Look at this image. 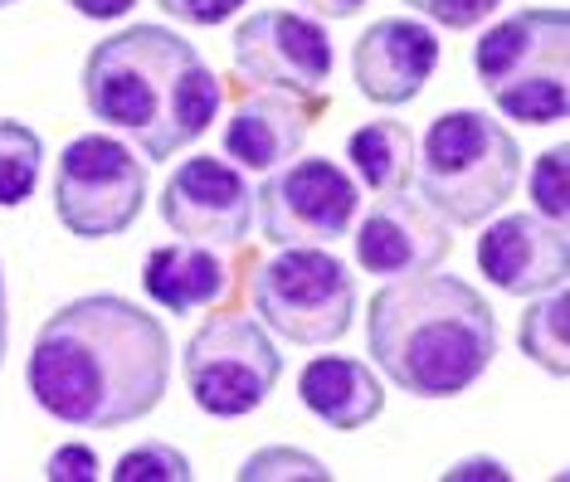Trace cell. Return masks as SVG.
Segmentation results:
<instances>
[{"label":"cell","mask_w":570,"mask_h":482,"mask_svg":"<svg viewBox=\"0 0 570 482\" xmlns=\"http://www.w3.org/2000/svg\"><path fill=\"white\" fill-rule=\"evenodd\" d=\"M166 375L171 336L161 322L118 293H88L40 327L24 385L59 424L122 429L161 405Z\"/></svg>","instance_id":"6da1fadb"},{"label":"cell","mask_w":570,"mask_h":482,"mask_svg":"<svg viewBox=\"0 0 570 482\" xmlns=\"http://www.w3.org/2000/svg\"><path fill=\"white\" fill-rule=\"evenodd\" d=\"M219 98L200 49L166 24H127L83 59L88 112L132 137L147 161H171L200 141L219 117Z\"/></svg>","instance_id":"7a4b0ae2"},{"label":"cell","mask_w":570,"mask_h":482,"mask_svg":"<svg viewBox=\"0 0 570 482\" xmlns=\"http://www.w3.org/2000/svg\"><path fill=\"white\" fill-rule=\"evenodd\" d=\"M366 346L405 395L453 400L483 381L498 356V317L473 283L430 268L385 283L371 297Z\"/></svg>","instance_id":"3957f363"},{"label":"cell","mask_w":570,"mask_h":482,"mask_svg":"<svg viewBox=\"0 0 570 482\" xmlns=\"http://www.w3.org/2000/svg\"><path fill=\"white\" fill-rule=\"evenodd\" d=\"M424 205L444 225H483L512 200L522 180V147L492 112L453 108L430 122L424 141L414 147Z\"/></svg>","instance_id":"277c9868"},{"label":"cell","mask_w":570,"mask_h":482,"mask_svg":"<svg viewBox=\"0 0 570 482\" xmlns=\"http://www.w3.org/2000/svg\"><path fill=\"white\" fill-rule=\"evenodd\" d=\"M473 69L502 117L531 127L561 122L570 108V16L556 6H531L498 20L478 39Z\"/></svg>","instance_id":"5b68a950"},{"label":"cell","mask_w":570,"mask_h":482,"mask_svg":"<svg viewBox=\"0 0 570 482\" xmlns=\"http://www.w3.org/2000/svg\"><path fill=\"white\" fill-rule=\"evenodd\" d=\"M254 312L293 346L342 342L356 317V278L327 249H283L254 273Z\"/></svg>","instance_id":"8992f818"},{"label":"cell","mask_w":570,"mask_h":482,"mask_svg":"<svg viewBox=\"0 0 570 482\" xmlns=\"http://www.w3.org/2000/svg\"><path fill=\"white\" fill-rule=\"evenodd\" d=\"M283 356L268 342L264 322L244 312L205 317L186 342V385L190 400L215 420H244L274 395Z\"/></svg>","instance_id":"52a82bcc"},{"label":"cell","mask_w":570,"mask_h":482,"mask_svg":"<svg viewBox=\"0 0 570 482\" xmlns=\"http://www.w3.org/2000/svg\"><path fill=\"white\" fill-rule=\"evenodd\" d=\"M147 205V161H137L118 137L88 132L59 151L55 215L73 239H112L132 229Z\"/></svg>","instance_id":"ba28073f"},{"label":"cell","mask_w":570,"mask_h":482,"mask_svg":"<svg viewBox=\"0 0 570 482\" xmlns=\"http://www.w3.org/2000/svg\"><path fill=\"white\" fill-rule=\"evenodd\" d=\"M361 190L332 156H303V161L274 166L264 190L254 195V215L264 219V239L278 249H322L346 239L356 225Z\"/></svg>","instance_id":"9c48e42d"},{"label":"cell","mask_w":570,"mask_h":482,"mask_svg":"<svg viewBox=\"0 0 570 482\" xmlns=\"http://www.w3.org/2000/svg\"><path fill=\"white\" fill-rule=\"evenodd\" d=\"M161 219L180 239L235 249L254 229V190L225 156H190L166 176Z\"/></svg>","instance_id":"30bf717a"},{"label":"cell","mask_w":570,"mask_h":482,"mask_svg":"<svg viewBox=\"0 0 570 482\" xmlns=\"http://www.w3.org/2000/svg\"><path fill=\"white\" fill-rule=\"evenodd\" d=\"M235 63L249 83L274 94H322L332 78V39L313 16L254 10L235 30Z\"/></svg>","instance_id":"8fae6325"},{"label":"cell","mask_w":570,"mask_h":482,"mask_svg":"<svg viewBox=\"0 0 570 482\" xmlns=\"http://www.w3.org/2000/svg\"><path fill=\"white\" fill-rule=\"evenodd\" d=\"M478 268H483L492 288L512 297H537V293L561 288L570 278L566 225L541 219L537 210L492 219L483 239H478Z\"/></svg>","instance_id":"7c38bea8"},{"label":"cell","mask_w":570,"mask_h":482,"mask_svg":"<svg viewBox=\"0 0 570 482\" xmlns=\"http://www.w3.org/2000/svg\"><path fill=\"white\" fill-rule=\"evenodd\" d=\"M449 254V225L424 200L405 190H391L371 205V215L356 229V264L371 278H410L430 273Z\"/></svg>","instance_id":"4fadbf2b"},{"label":"cell","mask_w":570,"mask_h":482,"mask_svg":"<svg viewBox=\"0 0 570 482\" xmlns=\"http://www.w3.org/2000/svg\"><path fill=\"white\" fill-rule=\"evenodd\" d=\"M439 69V35L420 20H375L352 49V78L366 102L400 108L420 98Z\"/></svg>","instance_id":"5bb4252c"},{"label":"cell","mask_w":570,"mask_h":482,"mask_svg":"<svg viewBox=\"0 0 570 482\" xmlns=\"http://www.w3.org/2000/svg\"><path fill=\"white\" fill-rule=\"evenodd\" d=\"M297 400L307 414H317L327 429H366L385 410V390L375 371L356 356H313L297 375Z\"/></svg>","instance_id":"9a60e30c"},{"label":"cell","mask_w":570,"mask_h":482,"mask_svg":"<svg viewBox=\"0 0 570 482\" xmlns=\"http://www.w3.org/2000/svg\"><path fill=\"white\" fill-rule=\"evenodd\" d=\"M307 137V112L288 94H249L225 122V156L249 171L293 161Z\"/></svg>","instance_id":"2e32d148"},{"label":"cell","mask_w":570,"mask_h":482,"mask_svg":"<svg viewBox=\"0 0 570 482\" xmlns=\"http://www.w3.org/2000/svg\"><path fill=\"white\" fill-rule=\"evenodd\" d=\"M141 288H147V297L157 307L186 317V312H200L225 297L229 268L210 244L176 239V244H161V249L147 254V264H141Z\"/></svg>","instance_id":"e0dca14e"},{"label":"cell","mask_w":570,"mask_h":482,"mask_svg":"<svg viewBox=\"0 0 570 482\" xmlns=\"http://www.w3.org/2000/svg\"><path fill=\"white\" fill-rule=\"evenodd\" d=\"M346 161H352L356 180L375 195H391V190H405L414 180V137L405 122H366L356 127L352 141H346Z\"/></svg>","instance_id":"ac0fdd59"},{"label":"cell","mask_w":570,"mask_h":482,"mask_svg":"<svg viewBox=\"0 0 570 482\" xmlns=\"http://www.w3.org/2000/svg\"><path fill=\"white\" fill-rule=\"evenodd\" d=\"M570 297H566V283L551 293H537V303L522 312V327H517V342H522V356L537 361L541 371L551 375H566L570 371Z\"/></svg>","instance_id":"d6986e66"},{"label":"cell","mask_w":570,"mask_h":482,"mask_svg":"<svg viewBox=\"0 0 570 482\" xmlns=\"http://www.w3.org/2000/svg\"><path fill=\"white\" fill-rule=\"evenodd\" d=\"M45 171V141L35 127L0 117V210H16L35 195Z\"/></svg>","instance_id":"ffe728a7"},{"label":"cell","mask_w":570,"mask_h":482,"mask_svg":"<svg viewBox=\"0 0 570 482\" xmlns=\"http://www.w3.org/2000/svg\"><path fill=\"white\" fill-rule=\"evenodd\" d=\"M112 482H190V459L171 444H161V439H151V444H137L127 449L118 463H112Z\"/></svg>","instance_id":"44dd1931"},{"label":"cell","mask_w":570,"mask_h":482,"mask_svg":"<svg viewBox=\"0 0 570 482\" xmlns=\"http://www.w3.org/2000/svg\"><path fill=\"white\" fill-rule=\"evenodd\" d=\"M244 482H278V478H307V482H327V463L313 459V453L303 449H258L244 459L239 468Z\"/></svg>","instance_id":"7402d4cb"},{"label":"cell","mask_w":570,"mask_h":482,"mask_svg":"<svg viewBox=\"0 0 570 482\" xmlns=\"http://www.w3.org/2000/svg\"><path fill=\"white\" fill-rule=\"evenodd\" d=\"M527 195H531V205H537L541 219H556V225H561L566 219V147H551V151L537 156Z\"/></svg>","instance_id":"603a6c76"},{"label":"cell","mask_w":570,"mask_h":482,"mask_svg":"<svg viewBox=\"0 0 570 482\" xmlns=\"http://www.w3.org/2000/svg\"><path fill=\"white\" fill-rule=\"evenodd\" d=\"M405 6L420 10L424 20L444 24V30H473V24H483L502 0H405Z\"/></svg>","instance_id":"cb8c5ba5"},{"label":"cell","mask_w":570,"mask_h":482,"mask_svg":"<svg viewBox=\"0 0 570 482\" xmlns=\"http://www.w3.org/2000/svg\"><path fill=\"white\" fill-rule=\"evenodd\" d=\"M45 478L49 482H98L102 463H98V453L88 444H59L55 453H49V463H45Z\"/></svg>","instance_id":"d4e9b609"},{"label":"cell","mask_w":570,"mask_h":482,"mask_svg":"<svg viewBox=\"0 0 570 482\" xmlns=\"http://www.w3.org/2000/svg\"><path fill=\"white\" fill-rule=\"evenodd\" d=\"M166 16L186 20V24H225L229 16H239V6H249V0H157Z\"/></svg>","instance_id":"484cf974"},{"label":"cell","mask_w":570,"mask_h":482,"mask_svg":"<svg viewBox=\"0 0 570 482\" xmlns=\"http://www.w3.org/2000/svg\"><path fill=\"white\" fill-rule=\"evenodd\" d=\"M444 478H449V482H473V478H498V482H508L512 473H508V463H498V459H463V463H453Z\"/></svg>","instance_id":"4316f807"},{"label":"cell","mask_w":570,"mask_h":482,"mask_svg":"<svg viewBox=\"0 0 570 482\" xmlns=\"http://www.w3.org/2000/svg\"><path fill=\"white\" fill-rule=\"evenodd\" d=\"M69 6L79 10L83 20H122L137 0H69Z\"/></svg>","instance_id":"83f0119b"},{"label":"cell","mask_w":570,"mask_h":482,"mask_svg":"<svg viewBox=\"0 0 570 482\" xmlns=\"http://www.w3.org/2000/svg\"><path fill=\"white\" fill-rule=\"evenodd\" d=\"M297 6H303L307 16H322V20H352V16H361L366 0H297Z\"/></svg>","instance_id":"f1b7e54d"},{"label":"cell","mask_w":570,"mask_h":482,"mask_svg":"<svg viewBox=\"0 0 570 482\" xmlns=\"http://www.w3.org/2000/svg\"><path fill=\"white\" fill-rule=\"evenodd\" d=\"M6 342H10V317H6V278H0V361H6Z\"/></svg>","instance_id":"f546056e"},{"label":"cell","mask_w":570,"mask_h":482,"mask_svg":"<svg viewBox=\"0 0 570 482\" xmlns=\"http://www.w3.org/2000/svg\"><path fill=\"white\" fill-rule=\"evenodd\" d=\"M6 6H16V0H0V10H6Z\"/></svg>","instance_id":"4dcf8cb0"}]
</instances>
